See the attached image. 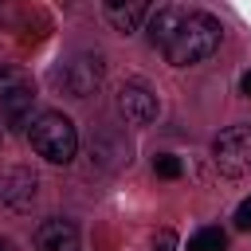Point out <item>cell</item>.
<instances>
[{"label": "cell", "instance_id": "10", "mask_svg": "<svg viewBox=\"0 0 251 251\" xmlns=\"http://www.w3.org/2000/svg\"><path fill=\"white\" fill-rule=\"evenodd\" d=\"M24 90H35V86H31V78H27V71L0 63V102L16 98V94H24Z\"/></svg>", "mask_w": 251, "mask_h": 251}, {"label": "cell", "instance_id": "5", "mask_svg": "<svg viewBox=\"0 0 251 251\" xmlns=\"http://www.w3.org/2000/svg\"><path fill=\"white\" fill-rule=\"evenodd\" d=\"M39 196V176L24 165H8L0 173V204H8L12 212H27Z\"/></svg>", "mask_w": 251, "mask_h": 251}, {"label": "cell", "instance_id": "9", "mask_svg": "<svg viewBox=\"0 0 251 251\" xmlns=\"http://www.w3.org/2000/svg\"><path fill=\"white\" fill-rule=\"evenodd\" d=\"M149 4L145 0H106V20L118 27V31H137L145 20H149Z\"/></svg>", "mask_w": 251, "mask_h": 251}, {"label": "cell", "instance_id": "6", "mask_svg": "<svg viewBox=\"0 0 251 251\" xmlns=\"http://www.w3.org/2000/svg\"><path fill=\"white\" fill-rule=\"evenodd\" d=\"M118 110H122V118H126L129 126H149L161 106H157V94H153L149 86L126 82V86L118 90Z\"/></svg>", "mask_w": 251, "mask_h": 251}, {"label": "cell", "instance_id": "16", "mask_svg": "<svg viewBox=\"0 0 251 251\" xmlns=\"http://www.w3.org/2000/svg\"><path fill=\"white\" fill-rule=\"evenodd\" d=\"M0 251H12V247H8V243H4V239H0Z\"/></svg>", "mask_w": 251, "mask_h": 251}, {"label": "cell", "instance_id": "14", "mask_svg": "<svg viewBox=\"0 0 251 251\" xmlns=\"http://www.w3.org/2000/svg\"><path fill=\"white\" fill-rule=\"evenodd\" d=\"M153 247H157V251H173V247H176V235H173V231L165 227V231H157V239H153Z\"/></svg>", "mask_w": 251, "mask_h": 251}, {"label": "cell", "instance_id": "2", "mask_svg": "<svg viewBox=\"0 0 251 251\" xmlns=\"http://www.w3.org/2000/svg\"><path fill=\"white\" fill-rule=\"evenodd\" d=\"M27 137H31V149H35L43 161H51V165H71L75 153H78V129H75V122H71L67 114H59V110L35 114L31 126H27Z\"/></svg>", "mask_w": 251, "mask_h": 251}, {"label": "cell", "instance_id": "11", "mask_svg": "<svg viewBox=\"0 0 251 251\" xmlns=\"http://www.w3.org/2000/svg\"><path fill=\"white\" fill-rule=\"evenodd\" d=\"M188 251H227V235L220 227H200L188 239Z\"/></svg>", "mask_w": 251, "mask_h": 251}, {"label": "cell", "instance_id": "12", "mask_svg": "<svg viewBox=\"0 0 251 251\" xmlns=\"http://www.w3.org/2000/svg\"><path fill=\"white\" fill-rule=\"evenodd\" d=\"M153 173H157V176H165V180H176V176L184 173V165H180L176 157H169V153H161V157L153 161Z\"/></svg>", "mask_w": 251, "mask_h": 251}, {"label": "cell", "instance_id": "13", "mask_svg": "<svg viewBox=\"0 0 251 251\" xmlns=\"http://www.w3.org/2000/svg\"><path fill=\"white\" fill-rule=\"evenodd\" d=\"M235 227H239V231H251V196L235 208Z\"/></svg>", "mask_w": 251, "mask_h": 251}, {"label": "cell", "instance_id": "15", "mask_svg": "<svg viewBox=\"0 0 251 251\" xmlns=\"http://www.w3.org/2000/svg\"><path fill=\"white\" fill-rule=\"evenodd\" d=\"M239 90L251 98V71H243V78H239Z\"/></svg>", "mask_w": 251, "mask_h": 251}, {"label": "cell", "instance_id": "4", "mask_svg": "<svg viewBox=\"0 0 251 251\" xmlns=\"http://www.w3.org/2000/svg\"><path fill=\"white\" fill-rule=\"evenodd\" d=\"M55 82H59L71 98H86V94H94V86L102 82V59L90 55V51H82V55H75L71 63H63V67L55 71Z\"/></svg>", "mask_w": 251, "mask_h": 251}, {"label": "cell", "instance_id": "1", "mask_svg": "<svg viewBox=\"0 0 251 251\" xmlns=\"http://www.w3.org/2000/svg\"><path fill=\"white\" fill-rule=\"evenodd\" d=\"M220 39H224V27H220L216 16H208V12H188L184 27H180V31L173 35V43L165 47V59H169L173 67L204 63L208 55H216Z\"/></svg>", "mask_w": 251, "mask_h": 251}, {"label": "cell", "instance_id": "3", "mask_svg": "<svg viewBox=\"0 0 251 251\" xmlns=\"http://www.w3.org/2000/svg\"><path fill=\"white\" fill-rule=\"evenodd\" d=\"M212 161L224 176L251 173V126H227L212 145Z\"/></svg>", "mask_w": 251, "mask_h": 251}, {"label": "cell", "instance_id": "8", "mask_svg": "<svg viewBox=\"0 0 251 251\" xmlns=\"http://www.w3.org/2000/svg\"><path fill=\"white\" fill-rule=\"evenodd\" d=\"M35 251H78V227L63 216L43 220L35 227Z\"/></svg>", "mask_w": 251, "mask_h": 251}, {"label": "cell", "instance_id": "7", "mask_svg": "<svg viewBox=\"0 0 251 251\" xmlns=\"http://www.w3.org/2000/svg\"><path fill=\"white\" fill-rule=\"evenodd\" d=\"M184 20H188V8H180V4H161V8H153V12H149V24H145L149 43L165 51V47L173 43V35L184 27Z\"/></svg>", "mask_w": 251, "mask_h": 251}]
</instances>
